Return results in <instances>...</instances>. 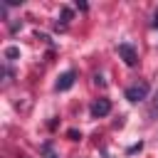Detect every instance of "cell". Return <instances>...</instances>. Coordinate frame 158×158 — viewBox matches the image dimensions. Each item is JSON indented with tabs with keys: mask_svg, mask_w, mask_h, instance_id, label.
Returning a JSON list of instances; mask_svg holds the SVG:
<instances>
[{
	"mask_svg": "<svg viewBox=\"0 0 158 158\" xmlns=\"http://www.w3.org/2000/svg\"><path fill=\"white\" fill-rule=\"evenodd\" d=\"M153 114H158V94H156V101H153Z\"/></svg>",
	"mask_w": 158,
	"mask_h": 158,
	"instance_id": "7",
	"label": "cell"
},
{
	"mask_svg": "<svg viewBox=\"0 0 158 158\" xmlns=\"http://www.w3.org/2000/svg\"><path fill=\"white\" fill-rule=\"evenodd\" d=\"M109 111H111V101L109 99H99V101L91 104V116H96V118L99 116H106Z\"/></svg>",
	"mask_w": 158,
	"mask_h": 158,
	"instance_id": "3",
	"label": "cell"
},
{
	"mask_svg": "<svg viewBox=\"0 0 158 158\" xmlns=\"http://www.w3.org/2000/svg\"><path fill=\"white\" fill-rule=\"evenodd\" d=\"M118 54L123 57V62H126L128 67H136V62H138V54H136V49H133L131 44L121 42V44H118Z\"/></svg>",
	"mask_w": 158,
	"mask_h": 158,
	"instance_id": "2",
	"label": "cell"
},
{
	"mask_svg": "<svg viewBox=\"0 0 158 158\" xmlns=\"http://www.w3.org/2000/svg\"><path fill=\"white\" fill-rule=\"evenodd\" d=\"M72 84H74V72H72V69H67V72L57 79V91H67Z\"/></svg>",
	"mask_w": 158,
	"mask_h": 158,
	"instance_id": "4",
	"label": "cell"
},
{
	"mask_svg": "<svg viewBox=\"0 0 158 158\" xmlns=\"http://www.w3.org/2000/svg\"><path fill=\"white\" fill-rule=\"evenodd\" d=\"M40 151H42V156H44V158H57V153L52 151V146H49V143H44Z\"/></svg>",
	"mask_w": 158,
	"mask_h": 158,
	"instance_id": "5",
	"label": "cell"
},
{
	"mask_svg": "<svg viewBox=\"0 0 158 158\" xmlns=\"http://www.w3.org/2000/svg\"><path fill=\"white\" fill-rule=\"evenodd\" d=\"M146 96H148V84L146 81H136V84H131L126 89V99L128 101H143Z\"/></svg>",
	"mask_w": 158,
	"mask_h": 158,
	"instance_id": "1",
	"label": "cell"
},
{
	"mask_svg": "<svg viewBox=\"0 0 158 158\" xmlns=\"http://www.w3.org/2000/svg\"><path fill=\"white\" fill-rule=\"evenodd\" d=\"M17 54H20L17 47H7V49H5V57H7V59H12V57H17Z\"/></svg>",
	"mask_w": 158,
	"mask_h": 158,
	"instance_id": "6",
	"label": "cell"
}]
</instances>
